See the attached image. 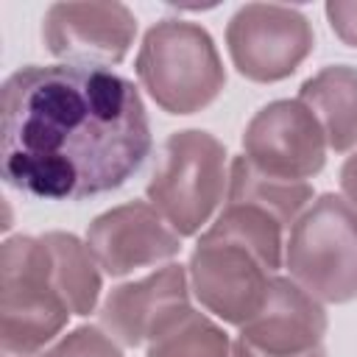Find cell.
Returning a JSON list of instances; mask_svg holds the SVG:
<instances>
[{
    "mask_svg": "<svg viewBox=\"0 0 357 357\" xmlns=\"http://www.w3.org/2000/svg\"><path fill=\"white\" fill-rule=\"evenodd\" d=\"M134 81L81 64H28L0 89V173L25 195L81 201L123 187L151 153Z\"/></svg>",
    "mask_w": 357,
    "mask_h": 357,
    "instance_id": "obj_1",
    "label": "cell"
},
{
    "mask_svg": "<svg viewBox=\"0 0 357 357\" xmlns=\"http://www.w3.org/2000/svg\"><path fill=\"white\" fill-rule=\"evenodd\" d=\"M282 231L284 226L262 206L229 201L190 257L195 298L226 324L251 321L282 265Z\"/></svg>",
    "mask_w": 357,
    "mask_h": 357,
    "instance_id": "obj_2",
    "label": "cell"
},
{
    "mask_svg": "<svg viewBox=\"0 0 357 357\" xmlns=\"http://www.w3.org/2000/svg\"><path fill=\"white\" fill-rule=\"evenodd\" d=\"M42 237H11L0 248V346L6 357L36 354L70 318Z\"/></svg>",
    "mask_w": 357,
    "mask_h": 357,
    "instance_id": "obj_3",
    "label": "cell"
},
{
    "mask_svg": "<svg viewBox=\"0 0 357 357\" xmlns=\"http://www.w3.org/2000/svg\"><path fill=\"white\" fill-rule=\"evenodd\" d=\"M137 78L170 114L209 106L226 84L212 36L187 20H159L148 28L137 53Z\"/></svg>",
    "mask_w": 357,
    "mask_h": 357,
    "instance_id": "obj_4",
    "label": "cell"
},
{
    "mask_svg": "<svg viewBox=\"0 0 357 357\" xmlns=\"http://www.w3.org/2000/svg\"><path fill=\"white\" fill-rule=\"evenodd\" d=\"M290 279L321 301L357 298V215L340 195H321L298 215L284 243Z\"/></svg>",
    "mask_w": 357,
    "mask_h": 357,
    "instance_id": "obj_5",
    "label": "cell"
},
{
    "mask_svg": "<svg viewBox=\"0 0 357 357\" xmlns=\"http://www.w3.org/2000/svg\"><path fill=\"white\" fill-rule=\"evenodd\" d=\"M226 148L206 131H176L165 139L148 178V204L178 237L195 234L223 198Z\"/></svg>",
    "mask_w": 357,
    "mask_h": 357,
    "instance_id": "obj_6",
    "label": "cell"
},
{
    "mask_svg": "<svg viewBox=\"0 0 357 357\" xmlns=\"http://www.w3.org/2000/svg\"><path fill=\"white\" fill-rule=\"evenodd\" d=\"M234 67L251 81H282L310 56L315 33L310 20L290 6L248 3L226 25Z\"/></svg>",
    "mask_w": 357,
    "mask_h": 357,
    "instance_id": "obj_7",
    "label": "cell"
},
{
    "mask_svg": "<svg viewBox=\"0 0 357 357\" xmlns=\"http://www.w3.org/2000/svg\"><path fill=\"white\" fill-rule=\"evenodd\" d=\"M243 156L268 176L304 181L321 173L326 137L315 114L298 98L273 100L251 117L243 134Z\"/></svg>",
    "mask_w": 357,
    "mask_h": 357,
    "instance_id": "obj_8",
    "label": "cell"
},
{
    "mask_svg": "<svg viewBox=\"0 0 357 357\" xmlns=\"http://www.w3.org/2000/svg\"><path fill=\"white\" fill-rule=\"evenodd\" d=\"M137 17L123 3H53L42 20L47 50L64 64H120L134 42Z\"/></svg>",
    "mask_w": 357,
    "mask_h": 357,
    "instance_id": "obj_9",
    "label": "cell"
},
{
    "mask_svg": "<svg viewBox=\"0 0 357 357\" xmlns=\"http://www.w3.org/2000/svg\"><path fill=\"white\" fill-rule=\"evenodd\" d=\"M178 240L181 237L148 201L114 206L95 218L86 231V248L109 276H126L176 257L181 248Z\"/></svg>",
    "mask_w": 357,
    "mask_h": 357,
    "instance_id": "obj_10",
    "label": "cell"
},
{
    "mask_svg": "<svg viewBox=\"0 0 357 357\" xmlns=\"http://www.w3.org/2000/svg\"><path fill=\"white\" fill-rule=\"evenodd\" d=\"M187 312L190 301L184 268L165 265L139 282L114 287L100 307V324L123 346H139L159 337Z\"/></svg>",
    "mask_w": 357,
    "mask_h": 357,
    "instance_id": "obj_11",
    "label": "cell"
},
{
    "mask_svg": "<svg viewBox=\"0 0 357 357\" xmlns=\"http://www.w3.org/2000/svg\"><path fill=\"white\" fill-rule=\"evenodd\" d=\"M326 312L293 279L273 276L259 312L240 326V340L271 357H298L324 346Z\"/></svg>",
    "mask_w": 357,
    "mask_h": 357,
    "instance_id": "obj_12",
    "label": "cell"
},
{
    "mask_svg": "<svg viewBox=\"0 0 357 357\" xmlns=\"http://www.w3.org/2000/svg\"><path fill=\"white\" fill-rule=\"evenodd\" d=\"M298 100L315 114L324 128L326 145L337 153L357 145V70L332 64L307 78Z\"/></svg>",
    "mask_w": 357,
    "mask_h": 357,
    "instance_id": "obj_13",
    "label": "cell"
},
{
    "mask_svg": "<svg viewBox=\"0 0 357 357\" xmlns=\"http://www.w3.org/2000/svg\"><path fill=\"white\" fill-rule=\"evenodd\" d=\"M229 201H245L271 212L284 229L312 204V187L307 181H287L257 170L245 156H237L229 170Z\"/></svg>",
    "mask_w": 357,
    "mask_h": 357,
    "instance_id": "obj_14",
    "label": "cell"
},
{
    "mask_svg": "<svg viewBox=\"0 0 357 357\" xmlns=\"http://www.w3.org/2000/svg\"><path fill=\"white\" fill-rule=\"evenodd\" d=\"M42 240L50 248L56 282L70 304V312L89 315L100 296V273L92 251L75 234H64V231H47Z\"/></svg>",
    "mask_w": 357,
    "mask_h": 357,
    "instance_id": "obj_15",
    "label": "cell"
},
{
    "mask_svg": "<svg viewBox=\"0 0 357 357\" xmlns=\"http://www.w3.org/2000/svg\"><path fill=\"white\" fill-rule=\"evenodd\" d=\"M148 357H231V343L206 315L190 310L151 340Z\"/></svg>",
    "mask_w": 357,
    "mask_h": 357,
    "instance_id": "obj_16",
    "label": "cell"
},
{
    "mask_svg": "<svg viewBox=\"0 0 357 357\" xmlns=\"http://www.w3.org/2000/svg\"><path fill=\"white\" fill-rule=\"evenodd\" d=\"M42 357H123V354L112 343V337L103 335L98 326H78Z\"/></svg>",
    "mask_w": 357,
    "mask_h": 357,
    "instance_id": "obj_17",
    "label": "cell"
},
{
    "mask_svg": "<svg viewBox=\"0 0 357 357\" xmlns=\"http://www.w3.org/2000/svg\"><path fill=\"white\" fill-rule=\"evenodd\" d=\"M326 17L332 31L351 47H357V3H343V0H332L326 3Z\"/></svg>",
    "mask_w": 357,
    "mask_h": 357,
    "instance_id": "obj_18",
    "label": "cell"
},
{
    "mask_svg": "<svg viewBox=\"0 0 357 357\" xmlns=\"http://www.w3.org/2000/svg\"><path fill=\"white\" fill-rule=\"evenodd\" d=\"M340 190H343V198L346 204L354 209L357 215V153L346 159V165L340 167Z\"/></svg>",
    "mask_w": 357,
    "mask_h": 357,
    "instance_id": "obj_19",
    "label": "cell"
},
{
    "mask_svg": "<svg viewBox=\"0 0 357 357\" xmlns=\"http://www.w3.org/2000/svg\"><path fill=\"white\" fill-rule=\"evenodd\" d=\"M231 357H271V354H262V351L251 349L248 343H243V340L237 337V340L231 343ZM298 357H326V351H324V346H321V349H312V351L298 354Z\"/></svg>",
    "mask_w": 357,
    "mask_h": 357,
    "instance_id": "obj_20",
    "label": "cell"
}]
</instances>
